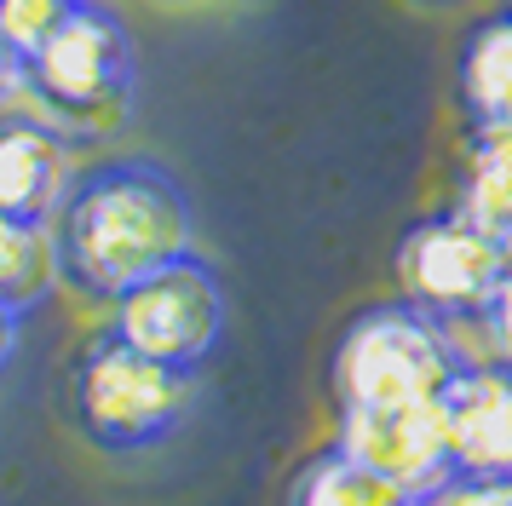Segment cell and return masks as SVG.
I'll use <instances>...</instances> for the list:
<instances>
[{"label":"cell","mask_w":512,"mask_h":506,"mask_svg":"<svg viewBox=\"0 0 512 506\" xmlns=\"http://www.w3.org/2000/svg\"><path fill=\"white\" fill-rule=\"evenodd\" d=\"M455 478H512V368L466 357L438 391Z\"/></svg>","instance_id":"ba28073f"},{"label":"cell","mask_w":512,"mask_h":506,"mask_svg":"<svg viewBox=\"0 0 512 506\" xmlns=\"http://www.w3.org/2000/svg\"><path fill=\"white\" fill-rule=\"evenodd\" d=\"M196 248L185 184L150 156H110L81 167L52 213L58 282L93 305H116L133 282Z\"/></svg>","instance_id":"6da1fadb"},{"label":"cell","mask_w":512,"mask_h":506,"mask_svg":"<svg viewBox=\"0 0 512 506\" xmlns=\"http://www.w3.org/2000/svg\"><path fill=\"white\" fill-rule=\"evenodd\" d=\"M334 449H346L351 460L374 466L380 478L403 483V489H415L426 501H438L455 483L438 397L432 403H397V409H340Z\"/></svg>","instance_id":"52a82bcc"},{"label":"cell","mask_w":512,"mask_h":506,"mask_svg":"<svg viewBox=\"0 0 512 506\" xmlns=\"http://www.w3.org/2000/svg\"><path fill=\"white\" fill-rule=\"evenodd\" d=\"M397 282L403 299L432 311L443 328L484 322L489 299L507 282V242L449 207L438 219L409 225V236L397 242Z\"/></svg>","instance_id":"8992f818"},{"label":"cell","mask_w":512,"mask_h":506,"mask_svg":"<svg viewBox=\"0 0 512 506\" xmlns=\"http://www.w3.org/2000/svg\"><path fill=\"white\" fill-rule=\"evenodd\" d=\"M478 328L489 334V357L512 368V276L501 282V294L489 299V311H484V322H478Z\"/></svg>","instance_id":"2e32d148"},{"label":"cell","mask_w":512,"mask_h":506,"mask_svg":"<svg viewBox=\"0 0 512 506\" xmlns=\"http://www.w3.org/2000/svg\"><path fill=\"white\" fill-rule=\"evenodd\" d=\"M507 276H512V236H507Z\"/></svg>","instance_id":"d6986e66"},{"label":"cell","mask_w":512,"mask_h":506,"mask_svg":"<svg viewBox=\"0 0 512 506\" xmlns=\"http://www.w3.org/2000/svg\"><path fill=\"white\" fill-rule=\"evenodd\" d=\"M461 104L472 115V127L512 121V6L472 23V35L461 46Z\"/></svg>","instance_id":"7c38bea8"},{"label":"cell","mask_w":512,"mask_h":506,"mask_svg":"<svg viewBox=\"0 0 512 506\" xmlns=\"http://www.w3.org/2000/svg\"><path fill=\"white\" fill-rule=\"evenodd\" d=\"M58 282V259H52V225L41 219H18L0 207V299L18 305V311H35L41 299L52 294Z\"/></svg>","instance_id":"4fadbf2b"},{"label":"cell","mask_w":512,"mask_h":506,"mask_svg":"<svg viewBox=\"0 0 512 506\" xmlns=\"http://www.w3.org/2000/svg\"><path fill=\"white\" fill-rule=\"evenodd\" d=\"M81 0H0V41L18 52V64L52 41V29L70 18Z\"/></svg>","instance_id":"5bb4252c"},{"label":"cell","mask_w":512,"mask_h":506,"mask_svg":"<svg viewBox=\"0 0 512 506\" xmlns=\"http://www.w3.org/2000/svg\"><path fill=\"white\" fill-rule=\"evenodd\" d=\"M282 506H432V501L392 478H380L374 466H363V460H351L346 449L328 443L294 472Z\"/></svg>","instance_id":"30bf717a"},{"label":"cell","mask_w":512,"mask_h":506,"mask_svg":"<svg viewBox=\"0 0 512 506\" xmlns=\"http://www.w3.org/2000/svg\"><path fill=\"white\" fill-rule=\"evenodd\" d=\"M426 6H455V0H426Z\"/></svg>","instance_id":"ffe728a7"},{"label":"cell","mask_w":512,"mask_h":506,"mask_svg":"<svg viewBox=\"0 0 512 506\" xmlns=\"http://www.w3.org/2000/svg\"><path fill=\"white\" fill-rule=\"evenodd\" d=\"M18 345H24V311L0 299V374L18 363Z\"/></svg>","instance_id":"e0dca14e"},{"label":"cell","mask_w":512,"mask_h":506,"mask_svg":"<svg viewBox=\"0 0 512 506\" xmlns=\"http://www.w3.org/2000/svg\"><path fill=\"white\" fill-rule=\"evenodd\" d=\"M110 334H121L133 351L156 357V363L196 374L225 340V282L190 248L167 259L162 271H150L144 282H133L110 305Z\"/></svg>","instance_id":"5b68a950"},{"label":"cell","mask_w":512,"mask_h":506,"mask_svg":"<svg viewBox=\"0 0 512 506\" xmlns=\"http://www.w3.org/2000/svg\"><path fill=\"white\" fill-rule=\"evenodd\" d=\"M196 409V374L156 363L98 328L70 363V420L104 455H144L179 437Z\"/></svg>","instance_id":"7a4b0ae2"},{"label":"cell","mask_w":512,"mask_h":506,"mask_svg":"<svg viewBox=\"0 0 512 506\" xmlns=\"http://www.w3.org/2000/svg\"><path fill=\"white\" fill-rule=\"evenodd\" d=\"M24 87L35 104L75 133H110L133 110L139 87V46L110 0H81L52 29V41L24 58Z\"/></svg>","instance_id":"277c9868"},{"label":"cell","mask_w":512,"mask_h":506,"mask_svg":"<svg viewBox=\"0 0 512 506\" xmlns=\"http://www.w3.org/2000/svg\"><path fill=\"white\" fill-rule=\"evenodd\" d=\"M70 179H75L70 138L58 133V127H47L41 115L0 110V207L6 213L52 225Z\"/></svg>","instance_id":"9c48e42d"},{"label":"cell","mask_w":512,"mask_h":506,"mask_svg":"<svg viewBox=\"0 0 512 506\" xmlns=\"http://www.w3.org/2000/svg\"><path fill=\"white\" fill-rule=\"evenodd\" d=\"M432 506H512V478H455Z\"/></svg>","instance_id":"9a60e30c"},{"label":"cell","mask_w":512,"mask_h":506,"mask_svg":"<svg viewBox=\"0 0 512 506\" xmlns=\"http://www.w3.org/2000/svg\"><path fill=\"white\" fill-rule=\"evenodd\" d=\"M12 87H24V64H18V52L0 41V104L12 98Z\"/></svg>","instance_id":"ac0fdd59"},{"label":"cell","mask_w":512,"mask_h":506,"mask_svg":"<svg viewBox=\"0 0 512 506\" xmlns=\"http://www.w3.org/2000/svg\"><path fill=\"white\" fill-rule=\"evenodd\" d=\"M472 351L455 328H443L415 299H386L346 322L334 345V397L340 409H397V403H432L449 374Z\"/></svg>","instance_id":"3957f363"},{"label":"cell","mask_w":512,"mask_h":506,"mask_svg":"<svg viewBox=\"0 0 512 506\" xmlns=\"http://www.w3.org/2000/svg\"><path fill=\"white\" fill-rule=\"evenodd\" d=\"M455 213H466L472 225H484L489 236H512V121H484L472 127L466 144V179Z\"/></svg>","instance_id":"8fae6325"}]
</instances>
